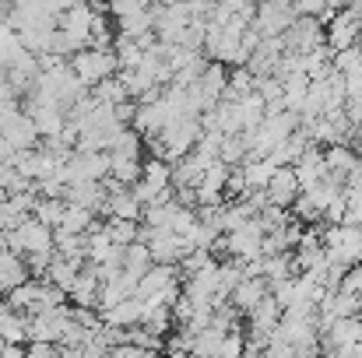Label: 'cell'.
<instances>
[{
  "label": "cell",
  "mask_w": 362,
  "mask_h": 358,
  "mask_svg": "<svg viewBox=\"0 0 362 358\" xmlns=\"http://www.w3.org/2000/svg\"><path fill=\"white\" fill-rule=\"evenodd\" d=\"M71 67H74V74H78L88 88H95L99 81H106V78H113V74L120 71V60H117V49L85 46V49H78V53L71 56Z\"/></svg>",
  "instance_id": "cell-1"
},
{
  "label": "cell",
  "mask_w": 362,
  "mask_h": 358,
  "mask_svg": "<svg viewBox=\"0 0 362 358\" xmlns=\"http://www.w3.org/2000/svg\"><path fill=\"white\" fill-rule=\"evenodd\" d=\"M324 249H327V260L331 263H341V267H352L362 260V225H331L324 229Z\"/></svg>",
  "instance_id": "cell-2"
},
{
  "label": "cell",
  "mask_w": 362,
  "mask_h": 358,
  "mask_svg": "<svg viewBox=\"0 0 362 358\" xmlns=\"http://www.w3.org/2000/svg\"><path fill=\"white\" fill-rule=\"evenodd\" d=\"M0 137L14 148V151H28V148H39L42 133L35 126V119L28 109H14V113H4L0 117Z\"/></svg>",
  "instance_id": "cell-3"
},
{
  "label": "cell",
  "mask_w": 362,
  "mask_h": 358,
  "mask_svg": "<svg viewBox=\"0 0 362 358\" xmlns=\"http://www.w3.org/2000/svg\"><path fill=\"white\" fill-rule=\"evenodd\" d=\"M324 42H327V28L320 18H310V14H299L285 32V49H296V53H310Z\"/></svg>",
  "instance_id": "cell-4"
},
{
  "label": "cell",
  "mask_w": 362,
  "mask_h": 358,
  "mask_svg": "<svg viewBox=\"0 0 362 358\" xmlns=\"http://www.w3.org/2000/svg\"><path fill=\"white\" fill-rule=\"evenodd\" d=\"M362 39V14L356 7H341L334 11V18L327 21V46L338 53V49H349Z\"/></svg>",
  "instance_id": "cell-5"
},
{
  "label": "cell",
  "mask_w": 362,
  "mask_h": 358,
  "mask_svg": "<svg viewBox=\"0 0 362 358\" xmlns=\"http://www.w3.org/2000/svg\"><path fill=\"white\" fill-rule=\"evenodd\" d=\"M296 7L292 4H274V0H260L257 7V18H253V28L260 35H285L288 25L296 21Z\"/></svg>",
  "instance_id": "cell-6"
},
{
  "label": "cell",
  "mask_w": 362,
  "mask_h": 358,
  "mask_svg": "<svg viewBox=\"0 0 362 358\" xmlns=\"http://www.w3.org/2000/svg\"><path fill=\"white\" fill-rule=\"evenodd\" d=\"M264 190H267V201H271V204H278V208H292L296 197L303 193L299 176H296V165H278L274 176H271V183H267Z\"/></svg>",
  "instance_id": "cell-7"
},
{
  "label": "cell",
  "mask_w": 362,
  "mask_h": 358,
  "mask_svg": "<svg viewBox=\"0 0 362 358\" xmlns=\"http://www.w3.org/2000/svg\"><path fill=\"white\" fill-rule=\"evenodd\" d=\"M64 201H67V204L92 208V211H103V204H106V183H103V179H81V183H67V190H64Z\"/></svg>",
  "instance_id": "cell-8"
},
{
  "label": "cell",
  "mask_w": 362,
  "mask_h": 358,
  "mask_svg": "<svg viewBox=\"0 0 362 358\" xmlns=\"http://www.w3.org/2000/svg\"><path fill=\"white\" fill-rule=\"evenodd\" d=\"M267 292H271L267 278H260V274H246L240 285L233 288V295H229V299H233V306H236L240 313H250V309H253V306L267 295Z\"/></svg>",
  "instance_id": "cell-9"
},
{
  "label": "cell",
  "mask_w": 362,
  "mask_h": 358,
  "mask_svg": "<svg viewBox=\"0 0 362 358\" xmlns=\"http://www.w3.org/2000/svg\"><path fill=\"white\" fill-rule=\"evenodd\" d=\"M95 7L92 4H74L71 11H64L60 14V28L64 32H71V35H78V39H85V42H92V21H95Z\"/></svg>",
  "instance_id": "cell-10"
},
{
  "label": "cell",
  "mask_w": 362,
  "mask_h": 358,
  "mask_svg": "<svg viewBox=\"0 0 362 358\" xmlns=\"http://www.w3.org/2000/svg\"><path fill=\"white\" fill-rule=\"evenodd\" d=\"M324 162H327V176L338 179V183H345L349 172H352V165L359 162V155L349 144H327L324 148Z\"/></svg>",
  "instance_id": "cell-11"
},
{
  "label": "cell",
  "mask_w": 362,
  "mask_h": 358,
  "mask_svg": "<svg viewBox=\"0 0 362 358\" xmlns=\"http://www.w3.org/2000/svg\"><path fill=\"white\" fill-rule=\"evenodd\" d=\"M28 263H25V256L21 253H14V249H7V253H0V288L7 292V288H14V285H21V281H28Z\"/></svg>",
  "instance_id": "cell-12"
},
{
  "label": "cell",
  "mask_w": 362,
  "mask_h": 358,
  "mask_svg": "<svg viewBox=\"0 0 362 358\" xmlns=\"http://www.w3.org/2000/svg\"><path fill=\"white\" fill-rule=\"evenodd\" d=\"M95 225H99V211L81 208V204H67V208H64V222H60L57 229H64V232H88V229H95Z\"/></svg>",
  "instance_id": "cell-13"
},
{
  "label": "cell",
  "mask_w": 362,
  "mask_h": 358,
  "mask_svg": "<svg viewBox=\"0 0 362 358\" xmlns=\"http://www.w3.org/2000/svg\"><path fill=\"white\" fill-rule=\"evenodd\" d=\"M141 151H144V137H141V130L134 126H123L120 133L113 137V144H110V155L113 158H141Z\"/></svg>",
  "instance_id": "cell-14"
},
{
  "label": "cell",
  "mask_w": 362,
  "mask_h": 358,
  "mask_svg": "<svg viewBox=\"0 0 362 358\" xmlns=\"http://www.w3.org/2000/svg\"><path fill=\"white\" fill-rule=\"evenodd\" d=\"M151 263H155V256H151V246H148L144 239H134V242L123 249V267H127L130 274H137V278H141Z\"/></svg>",
  "instance_id": "cell-15"
},
{
  "label": "cell",
  "mask_w": 362,
  "mask_h": 358,
  "mask_svg": "<svg viewBox=\"0 0 362 358\" xmlns=\"http://www.w3.org/2000/svg\"><path fill=\"white\" fill-rule=\"evenodd\" d=\"M64 208H67L64 197H39V204H35V218L46 222L49 229H57V225L64 222Z\"/></svg>",
  "instance_id": "cell-16"
},
{
  "label": "cell",
  "mask_w": 362,
  "mask_h": 358,
  "mask_svg": "<svg viewBox=\"0 0 362 358\" xmlns=\"http://www.w3.org/2000/svg\"><path fill=\"white\" fill-rule=\"evenodd\" d=\"M292 256L288 253H271V256H264V274L260 278H267V285L271 281H281V278H292Z\"/></svg>",
  "instance_id": "cell-17"
},
{
  "label": "cell",
  "mask_w": 362,
  "mask_h": 358,
  "mask_svg": "<svg viewBox=\"0 0 362 358\" xmlns=\"http://www.w3.org/2000/svg\"><path fill=\"white\" fill-rule=\"evenodd\" d=\"M141 172H144V162L141 158H113V169H110V176H117L127 186H134L141 179Z\"/></svg>",
  "instance_id": "cell-18"
},
{
  "label": "cell",
  "mask_w": 362,
  "mask_h": 358,
  "mask_svg": "<svg viewBox=\"0 0 362 358\" xmlns=\"http://www.w3.org/2000/svg\"><path fill=\"white\" fill-rule=\"evenodd\" d=\"M296 7V14H310V18H320L324 25L334 18V11H331V0H296L292 4Z\"/></svg>",
  "instance_id": "cell-19"
},
{
  "label": "cell",
  "mask_w": 362,
  "mask_h": 358,
  "mask_svg": "<svg viewBox=\"0 0 362 358\" xmlns=\"http://www.w3.org/2000/svg\"><path fill=\"white\" fill-rule=\"evenodd\" d=\"M110 4V14H117V18H123V14H137V11H148L155 0H106Z\"/></svg>",
  "instance_id": "cell-20"
},
{
  "label": "cell",
  "mask_w": 362,
  "mask_h": 358,
  "mask_svg": "<svg viewBox=\"0 0 362 358\" xmlns=\"http://www.w3.org/2000/svg\"><path fill=\"white\" fill-rule=\"evenodd\" d=\"M28 355H32V358L60 355V341H28Z\"/></svg>",
  "instance_id": "cell-21"
},
{
  "label": "cell",
  "mask_w": 362,
  "mask_h": 358,
  "mask_svg": "<svg viewBox=\"0 0 362 358\" xmlns=\"http://www.w3.org/2000/svg\"><path fill=\"white\" fill-rule=\"evenodd\" d=\"M345 190H349V193H362V155H359V162L352 165L349 179H345Z\"/></svg>",
  "instance_id": "cell-22"
},
{
  "label": "cell",
  "mask_w": 362,
  "mask_h": 358,
  "mask_svg": "<svg viewBox=\"0 0 362 358\" xmlns=\"http://www.w3.org/2000/svg\"><path fill=\"white\" fill-rule=\"evenodd\" d=\"M53 4H57V11H60V14H64V11H71V7H74V4H81V0H53Z\"/></svg>",
  "instance_id": "cell-23"
},
{
  "label": "cell",
  "mask_w": 362,
  "mask_h": 358,
  "mask_svg": "<svg viewBox=\"0 0 362 358\" xmlns=\"http://www.w3.org/2000/svg\"><path fill=\"white\" fill-rule=\"evenodd\" d=\"M274 4H296V0H274Z\"/></svg>",
  "instance_id": "cell-24"
},
{
  "label": "cell",
  "mask_w": 362,
  "mask_h": 358,
  "mask_svg": "<svg viewBox=\"0 0 362 358\" xmlns=\"http://www.w3.org/2000/svg\"><path fill=\"white\" fill-rule=\"evenodd\" d=\"M359 155H362V133H359Z\"/></svg>",
  "instance_id": "cell-25"
},
{
  "label": "cell",
  "mask_w": 362,
  "mask_h": 358,
  "mask_svg": "<svg viewBox=\"0 0 362 358\" xmlns=\"http://www.w3.org/2000/svg\"><path fill=\"white\" fill-rule=\"evenodd\" d=\"M165 4H176V0H165Z\"/></svg>",
  "instance_id": "cell-26"
}]
</instances>
